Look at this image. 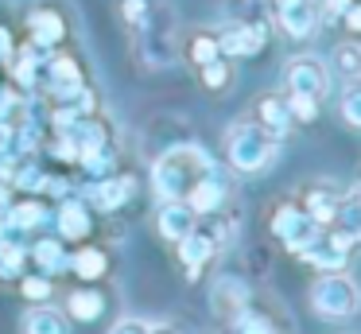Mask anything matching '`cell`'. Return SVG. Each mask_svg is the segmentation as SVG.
<instances>
[{"label": "cell", "mask_w": 361, "mask_h": 334, "mask_svg": "<svg viewBox=\"0 0 361 334\" xmlns=\"http://www.w3.org/2000/svg\"><path fill=\"white\" fill-rule=\"evenodd\" d=\"M210 167H214L210 155H206L198 144H179V148H167V152L156 160L152 183H156V191H159L164 202H187V194L195 191V183Z\"/></svg>", "instance_id": "1"}, {"label": "cell", "mask_w": 361, "mask_h": 334, "mask_svg": "<svg viewBox=\"0 0 361 334\" xmlns=\"http://www.w3.org/2000/svg\"><path fill=\"white\" fill-rule=\"evenodd\" d=\"M226 155H229V167H237L241 175H257L272 163L276 155V136H268L257 121H237L229 124L226 132Z\"/></svg>", "instance_id": "2"}, {"label": "cell", "mask_w": 361, "mask_h": 334, "mask_svg": "<svg viewBox=\"0 0 361 334\" xmlns=\"http://www.w3.org/2000/svg\"><path fill=\"white\" fill-rule=\"evenodd\" d=\"M311 307L322 318H350L361 307V292L345 272H322L311 287Z\"/></svg>", "instance_id": "3"}, {"label": "cell", "mask_w": 361, "mask_h": 334, "mask_svg": "<svg viewBox=\"0 0 361 334\" xmlns=\"http://www.w3.org/2000/svg\"><path fill=\"white\" fill-rule=\"evenodd\" d=\"M272 233L291 249V253H303V249L322 233V225L314 222L299 202H280V206L272 210Z\"/></svg>", "instance_id": "4"}, {"label": "cell", "mask_w": 361, "mask_h": 334, "mask_svg": "<svg viewBox=\"0 0 361 334\" xmlns=\"http://www.w3.org/2000/svg\"><path fill=\"white\" fill-rule=\"evenodd\" d=\"M283 82H288V93L322 101L330 93V66L322 59H314V54H295L283 66Z\"/></svg>", "instance_id": "5"}, {"label": "cell", "mask_w": 361, "mask_h": 334, "mask_svg": "<svg viewBox=\"0 0 361 334\" xmlns=\"http://www.w3.org/2000/svg\"><path fill=\"white\" fill-rule=\"evenodd\" d=\"M272 20L280 23V31L288 39H307L319 23V4L314 0H268Z\"/></svg>", "instance_id": "6"}, {"label": "cell", "mask_w": 361, "mask_h": 334, "mask_svg": "<svg viewBox=\"0 0 361 334\" xmlns=\"http://www.w3.org/2000/svg\"><path fill=\"white\" fill-rule=\"evenodd\" d=\"M175 245H179V261H183V268H187L190 280H198V272H202L206 264L214 261V253H218V237L198 229V225L183 241H175Z\"/></svg>", "instance_id": "7"}, {"label": "cell", "mask_w": 361, "mask_h": 334, "mask_svg": "<svg viewBox=\"0 0 361 334\" xmlns=\"http://www.w3.org/2000/svg\"><path fill=\"white\" fill-rule=\"evenodd\" d=\"M252 121H257L260 129L268 132V136H276V140H280L283 132L291 129L288 97H283V93H260V97L252 101Z\"/></svg>", "instance_id": "8"}, {"label": "cell", "mask_w": 361, "mask_h": 334, "mask_svg": "<svg viewBox=\"0 0 361 334\" xmlns=\"http://www.w3.org/2000/svg\"><path fill=\"white\" fill-rule=\"evenodd\" d=\"M226 194H229V186H226V179H221V171L210 167L195 183V191L187 194V206L195 210V214H218V210L226 206Z\"/></svg>", "instance_id": "9"}, {"label": "cell", "mask_w": 361, "mask_h": 334, "mask_svg": "<svg viewBox=\"0 0 361 334\" xmlns=\"http://www.w3.org/2000/svg\"><path fill=\"white\" fill-rule=\"evenodd\" d=\"M195 225H198V214L187 206V202H164V206H159L156 229H159L164 241H183Z\"/></svg>", "instance_id": "10"}, {"label": "cell", "mask_w": 361, "mask_h": 334, "mask_svg": "<svg viewBox=\"0 0 361 334\" xmlns=\"http://www.w3.org/2000/svg\"><path fill=\"white\" fill-rule=\"evenodd\" d=\"M338 202H342V194H338L330 183H311V186H307V194H303V202H299V206H303L307 214H311L314 222H319L322 229H326V225L334 222V214H338Z\"/></svg>", "instance_id": "11"}, {"label": "cell", "mask_w": 361, "mask_h": 334, "mask_svg": "<svg viewBox=\"0 0 361 334\" xmlns=\"http://www.w3.org/2000/svg\"><path fill=\"white\" fill-rule=\"evenodd\" d=\"M245 307H249V287H245L237 276H221L218 284H214V311L233 323Z\"/></svg>", "instance_id": "12"}, {"label": "cell", "mask_w": 361, "mask_h": 334, "mask_svg": "<svg viewBox=\"0 0 361 334\" xmlns=\"http://www.w3.org/2000/svg\"><path fill=\"white\" fill-rule=\"evenodd\" d=\"M221 54H257L264 47V28L260 23H237L226 35H218Z\"/></svg>", "instance_id": "13"}, {"label": "cell", "mask_w": 361, "mask_h": 334, "mask_svg": "<svg viewBox=\"0 0 361 334\" xmlns=\"http://www.w3.org/2000/svg\"><path fill=\"white\" fill-rule=\"evenodd\" d=\"M136 191V183L128 175H117V179H109L105 175L102 183L94 186V206L97 210H105V214H109V210H121L128 202V194Z\"/></svg>", "instance_id": "14"}, {"label": "cell", "mask_w": 361, "mask_h": 334, "mask_svg": "<svg viewBox=\"0 0 361 334\" xmlns=\"http://www.w3.org/2000/svg\"><path fill=\"white\" fill-rule=\"evenodd\" d=\"M90 229H94V217H90V206L86 202H63V210H59V233L71 241H82L90 237Z\"/></svg>", "instance_id": "15"}, {"label": "cell", "mask_w": 361, "mask_h": 334, "mask_svg": "<svg viewBox=\"0 0 361 334\" xmlns=\"http://www.w3.org/2000/svg\"><path fill=\"white\" fill-rule=\"evenodd\" d=\"M24 334H66L63 311L47 307V303H35V307L24 315Z\"/></svg>", "instance_id": "16"}, {"label": "cell", "mask_w": 361, "mask_h": 334, "mask_svg": "<svg viewBox=\"0 0 361 334\" xmlns=\"http://www.w3.org/2000/svg\"><path fill=\"white\" fill-rule=\"evenodd\" d=\"M32 256L43 268V276H51V272H59V268H71V256H66V249H63V237H39L35 249H32Z\"/></svg>", "instance_id": "17"}, {"label": "cell", "mask_w": 361, "mask_h": 334, "mask_svg": "<svg viewBox=\"0 0 361 334\" xmlns=\"http://www.w3.org/2000/svg\"><path fill=\"white\" fill-rule=\"evenodd\" d=\"M66 311H71V318H78V323H94L105 311V295L94 292V287H78V292H71Z\"/></svg>", "instance_id": "18"}, {"label": "cell", "mask_w": 361, "mask_h": 334, "mask_svg": "<svg viewBox=\"0 0 361 334\" xmlns=\"http://www.w3.org/2000/svg\"><path fill=\"white\" fill-rule=\"evenodd\" d=\"M330 225H334L338 233H345V237L357 245V241H361V194H350V198L342 194L338 214H334V222H330Z\"/></svg>", "instance_id": "19"}, {"label": "cell", "mask_w": 361, "mask_h": 334, "mask_svg": "<svg viewBox=\"0 0 361 334\" xmlns=\"http://www.w3.org/2000/svg\"><path fill=\"white\" fill-rule=\"evenodd\" d=\"M105 268H109V256H105L102 249H78V253L71 256V272L78 280H102Z\"/></svg>", "instance_id": "20"}, {"label": "cell", "mask_w": 361, "mask_h": 334, "mask_svg": "<svg viewBox=\"0 0 361 334\" xmlns=\"http://www.w3.org/2000/svg\"><path fill=\"white\" fill-rule=\"evenodd\" d=\"M63 31H66V23H63V16H59V12H51V8L32 12V35H35V43L51 47V43H59V39H63Z\"/></svg>", "instance_id": "21"}, {"label": "cell", "mask_w": 361, "mask_h": 334, "mask_svg": "<svg viewBox=\"0 0 361 334\" xmlns=\"http://www.w3.org/2000/svg\"><path fill=\"white\" fill-rule=\"evenodd\" d=\"M187 54H190V62L195 66H206V62H214L221 54V43H218V31H195L190 35V43H187Z\"/></svg>", "instance_id": "22"}, {"label": "cell", "mask_w": 361, "mask_h": 334, "mask_svg": "<svg viewBox=\"0 0 361 334\" xmlns=\"http://www.w3.org/2000/svg\"><path fill=\"white\" fill-rule=\"evenodd\" d=\"M43 217H47V210H43V202L27 198V202H20V206H12L8 222L16 225V229H39V225H43Z\"/></svg>", "instance_id": "23"}, {"label": "cell", "mask_w": 361, "mask_h": 334, "mask_svg": "<svg viewBox=\"0 0 361 334\" xmlns=\"http://www.w3.org/2000/svg\"><path fill=\"white\" fill-rule=\"evenodd\" d=\"M334 70L342 78H350V82H357L361 78V47L357 43H342L334 51Z\"/></svg>", "instance_id": "24"}, {"label": "cell", "mask_w": 361, "mask_h": 334, "mask_svg": "<svg viewBox=\"0 0 361 334\" xmlns=\"http://www.w3.org/2000/svg\"><path fill=\"white\" fill-rule=\"evenodd\" d=\"M202 70V85L206 90H226L229 82H233V66L226 62V54H218L214 62H206V66H198Z\"/></svg>", "instance_id": "25"}, {"label": "cell", "mask_w": 361, "mask_h": 334, "mask_svg": "<svg viewBox=\"0 0 361 334\" xmlns=\"http://www.w3.org/2000/svg\"><path fill=\"white\" fill-rule=\"evenodd\" d=\"M20 268H24V245L0 237V276H16Z\"/></svg>", "instance_id": "26"}, {"label": "cell", "mask_w": 361, "mask_h": 334, "mask_svg": "<svg viewBox=\"0 0 361 334\" xmlns=\"http://www.w3.org/2000/svg\"><path fill=\"white\" fill-rule=\"evenodd\" d=\"M283 97H288V113H291V121L311 124L314 117H319V101H314V97H299V93H283Z\"/></svg>", "instance_id": "27"}, {"label": "cell", "mask_w": 361, "mask_h": 334, "mask_svg": "<svg viewBox=\"0 0 361 334\" xmlns=\"http://www.w3.org/2000/svg\"><path fill=\"white\" fill-rule=\"evenodd\" d=\"M342 117H345V124L361 129V82H350L342 90Z\"/></svg>", "instance_id": "28"}, {"label": "cell", "mask_w": 361, "mask_h": 334, "mask_svg": "<svg viewBox=\"0 0 361 334\" xmlns=\"http://www.w3.org/2000/svg\"><path fill=\"white\" fill-rule=\"evenodd\" d=\"M229 334H276L272 326H268V318H260V315H249V307L241 311V315L233 318V330Z\"/></svg>", "instance_id": "29"}, {"label": "cell", "mask_w": 361, "mask_h": 334, "mask_svg": "<svg viewBox=\"0 0 361 334\" xmlns=\"http://www.w3.org/2000/svg\"><path fill=\"white\" fill-rule=\"evenodd\" d=\"M20 287H24V295L32 303H43L51 295V276H24V284H20Z\"/></svg>", "instance_id": "30"}, {"label": "cell", "mask_w": 361, "mask_h": 334, "mask_svg": "<svg viewBox=\"0 0 361 334\" xmlns=\"http://www.w3.org/2000/svg\"><path fill=\"white\" fill-rule=\"evenodd\" d=\"M342 23H345V31H350L353 39H361V0H350V4H345Z\"/></svg>", "instance_id": "31"}, {"label": "cell", "mask_w": 361, "mask_h": 334, "mask_svg": "<svg viewBox=\"0 0 361 334\" xmlns=\"http://www.w3.org/2000/svg\"><path fill=\"white\" fill-rule=\"evenodd\" d=\"M148 330H152V323H144V318H121L109 334H148Z\"/></svg>", "instance_id": "32"}, {"label": "cell", "mask_w": 361, "mask_h": 334, "mask_svg": "<svg viewBox=\"0 0 361 334\" xmlns=\"http://www.w3.org/2000/svg\"><path fill=\"white\" fill-rule=\"evenodd\" d=\"M144 16H148V4H144V0H125V20L128 23H148Z\"/></svg>", "instance_id": "33"}, {"label": "cell", "mask_w": 361, "mask_h": 334, "mask_svg": "<svg viewBox=\"0 0 361 334\" xmlns=\"http://www.w3.org/2000/svg\"><path fill=\"white\" fill-rule=\"evenodd\" d=\"M4 51H12V39H8V31L0 28V54H4Z\"/></svg>", "instance_id": "34"}, {"label": "cell", "mask_w": 361, "mask_h": 334, "mask_svg": "<svg viewBox=\"0 0 361 334\" xmlns=\"http://www.w3.org/2000/svg\"><path fill=\"white\" fill-rule=\"evenodd\" d=\"M148 334H175V330H171V326H156V323H152V330H148Z\"/></svg>", "instance_id": "35"}, {"label": "cell", "mask_w": 361, "mask_h": 334, "mask_svg": "<svg viewBox=\"0 0 361 334\" xmlns=\"http://www.w3.org/2000/svg\"><path fill=\"white\" fill-rule=\"evenodd\" d=\"M357 82H361V78H357Z\"/></svg>", "instance_id": "36"}]
</instances>
